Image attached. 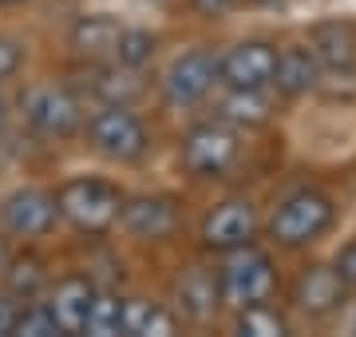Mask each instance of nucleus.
<instances>
[{
    "instance_id": "obj_1",
    "label": "nucleus",
    "mask_w": 356,
    "mask_h": 337,
    "mask_svg": "<svg viewBox=\"0 0 356 337\" xmlns=\"http://www.w3.org/2000/svg\"><path fill=\"white\" fill-rule=\"evenodd\" d=\"M332 222H337L332 195H325L321 187H293L273 207L266 230L281 250H301V246H313L317 238H325L332 230Z\"/></svg>"
},
{
    "instance_id": "obj_2",
    "label": "nucleus",
    "mask_w": 356,
    "mask_h": 337,
    "mask_svg": "<svg viewBox=\"0 0 356 337\" xmlns=\"http://www.w3.org/2000/svg\"><path fill=\"white\" fill-rule=\"evenodd\" d=\"M214 274H218L222 306H229V310H245V306L269 301L277 294V266L254 242L250 246H238V250H226L222 254V266Z\"/></svg>"
},
{
    "instance_id": "obj_3",
    "label": "nucleus",
    "mask_w": 356,
    "mask_h": 337,
    "mask_svg": "<svg viewBox=\"0 0 356 337\" xmlns=\"http://www.w3.org/2000/svg\"><path fill=\"white\" fill-rule=\"evenodd\" d=\"M56 207L60 219L72 222L79 234H107L119 222L123 210V191L107 179H67L56 191Z\"/></svg>"
},
{
    "instance_id": "obj_4",
    "label": "nucleus",
    "mask_w": 356,
    "mask_h": 337,
    "mask_svg": "<svg viewBox=\"0 0 356 337\" xmlns=\"http://www.w3.org/2000/svg\"><path fill=\"white\" fill-rule=\"evenodd\" d=\"M91 151L111 163H139L151 151V131L127 104H103L91 119H83Z\"/></svg>"
},
{
    "instance_id": "obj_5",
    "label": "nucleus",
    "mask_w": 356,
    "mask_h": 337,
    "mask_svg": "<svg viewBox=\"0 0 356 337\" xmlns=\"http://www.w3.org/2000/svg\"><path fill=\"white\" fill-rule=\"evenodd\" d=\"M20 116L44 139H72L83 131V104L64 84H32L20 95Z\"/></svg>"
},
{
    "instance_id": "obj_6",
    "label": "nucleus",
    "mask_w": 356,
    "mask_h": 337,
    "mask_svg": "<svg viewBox=\"0 0 356 337\" xmlns=\"http://www.w3.org/2000/svg\"><path fill=\"white\" fill-rule=\"evenodd\" d=\"M238 159H242V139L238 127H229L226 119L194 123L182 139V167L194 179H222Z\"/></svg>"
},
{
    "instance_id": "obj_7",
    "label": "nucleus",
    "mask_w": 356,
    "mask_h": 337,
    "mask_svg": "<svg viewBox=\"0 0 356 337\" xmlns=\"http://www.w3.org/2000/svg\"><path fill=\"white\" fill-rule=\"evenodd\" d=\"M214 84H218V56L210 48H194V52H182L166 68L163 100L170 107H194L214 91Z\"/></svg>"
},
{
    "instance_id": "obj_8",
    "label": "nucleus",
    "mask_w": 356,
    "mask_h": 337,
    "mask_svg": "<svg viewBox=\"0 0 356 337\" xmlns=\"http://www.w3.org/2000/svg\"><path fill=\"white\" fill-rule=\"evenodd\" d=\"M277 48L269 40H238L229 52L218 56V84L234 91L245 88H269L273 84Z\"/></svg>"
},
{
    "instance_id": "obj_9",
    "label": "nucleus",
    "mask_w": 356,
    "mask_h": 337,
    "mask_svg": "<svg viewBox=\"0 0 356 337\" xmlns=\"http://www.w3.org/2000/svg\"><path fill=\"white\" fill-rule=\"evenodd\" d=\"M60 219V207H56V195L44 191V187H20L0 203V222L4 230L20 238V242H32V238H44V234L56 226Z\"/></svg>"
},
{
    "instance_id": "obj_10",
    "label": "nucleus",
    "mask_w": 356,
    "mask_h": 337,
    "mask_svg": "<svg viewBox=\"0 0 356 337\" xmlns=\"http://www.w3.org/2000/svg\"><path fill=\"white\" fill-rule=\"evenodd\" d=\"M206 250H238V246H250L257 238V210L250 198H226L218 203L210 214L202 219V230H198Z\"/></svg>"
},
{
    "instance_id": "obj_11",
    "label": "nucleus",
    "mask_w": 356,
    "mask_h": 337,
    "mask_svg": "<svg viewBox=\"0 0 356 337\" xmlns=\"http://www.w3.org/2000/svg\"><path fill=\"white\" fill-rule=\"evenodd\" d=\"M178 222H182V210L170 195H135L123 198V210H119V226L139 238V242H166L178 234Z\"/></svg>"
},
{
    "instance_id": "obj_12",
    "label": "nucleus",
    "mask_w": 356,
    "mask_h": 337,
    "mask_svg": "<svg viewBox=\"0 0 356 337\" xmlns=\"http://www.w3.org/2000/svg\"><path fill=\"white\" fill-rule=\"evenodd\" d=\"M344 298H348V285L341 282L337 266H305L297 274V282L289 290L293 310L309 313V318H329L332 310H341Z\"/></svg>"
},
{
    "instance_id": "obj_13",
    "label": "nucleus",
    "mask_w": 356,
    "mask_h": 337,
    "mask_svg": "<svg viewBox=\"0 0 356 337\" xmlns=\"http://www.w3.org/2000/svg\"><path fill=\"white\" fill-rule=\"evenodd\" d=\"M88 79L83 88L99 100V104H135L147 84H143V68H127L119 60H88Z\"/></svg>"
},
{
    "instance_id": "obj_14",
    "label": "nucleus",
    "mask_w": 356,
    "mask_h": 337,
    "mask_svg": "<svg viewBox=\"0 0 356 337\" xmlns=\"http://www.w3.org/2000/svg\"><path fill=\"white\" fill-rule=\"evenodd\" d=\"M317 84H321V60L313 56L309 44L277 48V64H273V84L269 88L277 91L281 100L309 95V91H317Z\"/></svg>"
},
{
    "instance_id": "obj_15",
    "label": "nucleus",
    "mask_w": 356,
    "mask_h": 337,
    "mask_svg": "<svg viewBox=\"0 0 356 337\" xmlns=\"http://www.w3.org/2000/svg\"><path fill=\"white\" fill-rule=\"evenodd\" d=\"M175 301H178V313H182L186 322H210L214 310L222 306L218 274L202 270V266H191V270L175 282Z\"/></svg>"
},
{
    "instance_id": "obj_16",
    "label": "nucleus",
    "mask_w": 356,
    "mask_h": 337,
    "mask_svg": "<svg viewBox=\"0 0 356 337\" xmlns=\"http://www.w3.org/2000/svg\"><path fill=\"white\" fill-rule=\"evenodd\" d=\"M119 36H123V24L107 13L79 16L76 24H72V48H76L83 60H111Z\"/></svg>"
},
{
    "instance_id": "obj_17",
    "label": "nucleus",
    "mask_w": 356,
    "mask_h": 337,
    "mask_svg": "<svg viewBox=\"0 0 356 337\" xmlns=\"http://www.w3.org/2000/svg\"><path fill=\"white\" fill-rule=\"evenodd\" d=\"M309 48L321 60V68L356 64V24L353 20H325L309 32Z\"/></svg>"
},
{
    "instance_id": "obj_18",
    "label": "nucleus",
    "mask_w": 356,
    "mask_h": 337,
    "mask_svg": "<svg viewBox=\"0 0 356 337\" xmlns=\"http://www.w3.org/2000/svg\"><path fill=\"white\" fill-rule=\"evenodd\" d=\"M91 298H95V285L88 278H64L51 294V313L64 334H83L88 329V313H91Z\"/></svg>"
},
{
    "instance_id": "obj_19",
    "label": "nucleus",
    "mask_w": 356,
    "mask_h": 337,
    "mask_svg": "<svg viewBox=\"0 0 356 337\" xmlns=\"http://www.w3.org/2000/svg\"><path fill=\"white\" fill-rule=\"evenodd\" d=\"M273 116V88H226V100L218 107V119H226L229 127H266Z\"/></svg>"
},
{
    "instance_id": "obj_20",
    "label": "nucleus",
    "mask_w": 356,
    "mask_h": 337,
    "mask_svg": "<svg viewBox=\"0 0 356 337\" xmlns=\"http://www.w3.org/2000/svg\"><path fill=\"white\" fill-rule=\"evenodd\" d=\"M178 329V313L166 310L163 301H143V298H131L123 301V334L131 337H166Z\"/></svg>"
},
{
    "instance_id": "obj_21",
    "label": "nucleus",
    "mask_w": 356,
    "mask_h": 337,
    "mask_svg": "<svg viewBox=\"0 0 356 337\" xmlns=\"http://www.w3.org/2000/svg\"><path fill=\"white\" fill-rule=\"evenodd\" d=\"M4 290L13 294L16 301H32L48 285V274H44V262H36V258H8L4 262Z\"/></svg>"
},
{
    "instance_id": "obj_22",
    "label": "nucleus",
    "mask_w": 356,
    "mask_h": 337,
    "mask_svg": "<svg viewBox=\"0 0 356 337\" xmlns=\"http://www.w3.org/2000/svg\"><path fill=\"white\" fill-rule=\"evenodd\" d=\"M238 334H254V337H285L289 334V318L269 306V301H257V306H245L238 310V322H234Z\"/></svg>"
},
{
    "instance_id": "obj_23",
    "label": "nucleus",
    "mask_w": 356,
    "mask_h": 337,
    "mask_svg": "<svg viewBox=\"0 0 356 337\" xmlns=\"http://www.w3.org/2000/svg\"><path fill=\"white\" fill-rule=\"evenodd\" d=\"M123 301L127 298H119L111 290H95L91 313H88V334H95V337L123 334Z\"/></svg>"
},
{
    "instance_id": "obj_24",
    "label": "nucleus",
    "mask_w": 356,
    "mask_h": 337,
    "mask_svg": "<svg viewBox=\"0 0 356 337\" xmlns=\"http://www.w3.org/2000/svg\"><path fill=\"white\" fill-rule=\"evenodd\" d=\"M154 48H159V36L154 32H147V28H123L111 60H119V64H127V68H147Z\"/></svg>"
},
{
    "instance_id": "obj_25",
    "label": "nucleus",
    "mask_w": 356,
    "mask_h": 337,
    "mask_svg": "<svg viewBox=\"0 0 356 337\" xmlns=\"http://www.w3.org/2000/svg\"><path fill=\"white\" fill-rule=\"evenodd\" d=\"M13 334H24V337H51V334H64L60 322H56V313H51L48 301H28L24 310H16V325Z\"/></svg>"
},
{
    "instance_id": "obj_26",
    "label": "nucleus",
    "mask_w": 356,
    "mask_h": 337,
    "mask_svg": "<svg viewBox=\"0 0 356 337\" xmlns=\"http://www.w3.org/2000/svg\"><path fill=\"white\" fill-rule=\"evenodd\" d=\"M317 91H325L329 100H356V64L344 68H321Z\"/></svg>"
},
{
    "instance_id": "obj_27",
    "label": "nucleus",
    "mask_w": 356,
    "mask_h": 337,
    "mask_svg": "<svg viewBox=\"0 0 356 337\" xmlns=\"http://www.w3.org/2000/svg\"><path fill=\"white\" fill-rule=\"evenodd\" d=\"M20 64H24V48H20L16 40L0 36V84H4V79H13L16 72H20Z\"/></svg>"
},
{
    "instance_id": "obj_28",
    "label": "nucleus",
    "mask_w": 356,
    "mask_h": 337,
    "mask_svg": "<svg viewBox=\"0 0 356 337\" xmlns=\"http://www.w3.org/2000/svg\"><path fill=\"white\" fill-rule=\"evenodd\" d=\"M191 8L198 16H206V20H222V16L238 13V8H242V0H191Z\"/></svg>"
},
{
    "instance_id": "obj_29",
    "label": "nucleus",
    "mask_w": 356,
    "mask_h": 337,
    "mask_svg": "<svg viewBox=\"0 0 356 337\" xmlns=\"http://www.w3.org/2000/svg\"><path fill=\"white\" fill-rule=\"evenodd\" d=\"M332 266H337V274H341V282L348 285V290H356V238L341 250V254H337Z\"/></svg>"
},
{
    "instance_id": "obj_30",
    "label": "nucleus",
    "mask_w": 356,
    "mask_h": 337,
    "mask_svg": "<svg viewBox=\"0 0 356 337\" xmlns=\"http://www.w3.org/2000/svg\"><path fill=\"white\" fill-rule=\"evenodd\" d=\"M13 325H16V298L4 290V294H0V337L13 334Z\"/></svg>"
},
{
    "instance_id": "obj_31",
    "label": "nucleus",
    "mask_w": 356,
    "mask_h": 337,
    "mask_svg": "<svg viewBox=\"0 0 356 337\" xmlns=\"http://www.w3.org/2000/svg\"><path fill=\"white\" fill-rule=\"evenodd\" d=\"M4 262H8V238L0 234V270H4Z\"/></svg>"
},
{
    "instance_id": "obj_32",
    "label": "nucleus",
    "mask_w": 356,
    "mask_h": 337,
    "mask_svg": "<svg viewBox=\"0 0 356 337\" xmlns=\"http://www.w3.org/2000/svg\"><path fill=\"white\" fill-rule=\"evenodd\" d=\"M16 4H28V0H0V8H16Z\"/></svg>"
},
{
    "instance_id": "obj_33",
    "label": "nucleus",
    "mask_w": 356,
    "mask_h": 337,
    "mask_svg": "<svg viewBox=\"0 0 356 337\" xmlns=\"http://www.w3.org/2000/svg\"><path fill=\"white\" fill-rule=\"evenodd\" d=\"M0 119H4V100H0Z\"/></svg>"
}]
</instances>
